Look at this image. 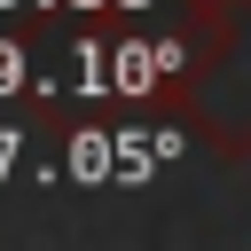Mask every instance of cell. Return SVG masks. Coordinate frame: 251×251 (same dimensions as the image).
<instances>
[]
</instances>
